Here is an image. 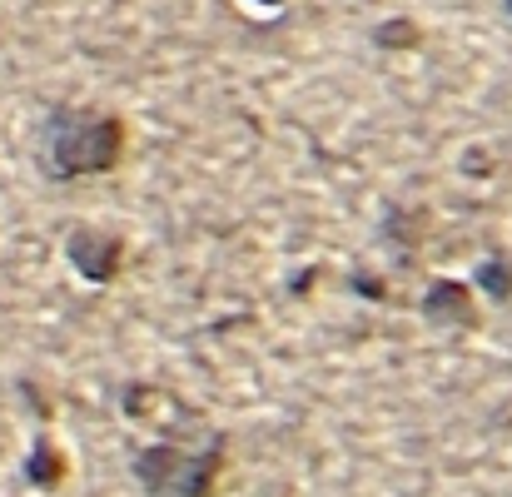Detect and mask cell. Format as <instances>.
<instances>
[{
    "label": "cell",
    "mask_w": 512,
    "mask_h": 497,
    "mask_svg": "<svg viewBox=\"0 0 512 497\" xmlns=\"http://www.w3.org/2000/svg\"><path fill=\"white\" fill-rule=\"evenodd\" d=\"M125 160V120L105 110H50L40 130V169L50 179L110 174Z\"/></svg>",
    "instance_id": "cell-1"
},
{
    "label": "cell",
    "mask_w": 512,
    "mask_h": 497,
    "mask_svg": "<svg viewBox=\"0 0 512 497\" xmlns=\"http://www.w3.org/2000/svg\"><path fill=\"white\" fill-rule=\"evenodd\" d=\"M130 473L150 497H209L224 473V433H209L204 448H140L130 458Z\"/></svg>",
    "instance_id": "cell-2"
},
{
    "label": "cell",
    "mask_w": 512,
    "mask_h": 497,
    "mask_svg": "<svg viewBox=\"0 0 512 497\" xmlns=\"http://www.w3.org/2000/svg\"><path fill=\"white\" fill-rule=\"evenodd\" d=\"M65 254L70 264L90 279V284H110L120 274V259H125V244L115 234H100V229H75L65 239Z\"/></svg>",
    "instance_id": "cell-3"
},
{
    "label": "cell",
    "mask_w": 512,
    "mask_h": 497,
    "mask_svg": "<svg viewBox=\"0 0 512 497\" xmlns=\"http://www.w3.org/2000/svg\"><path fill=\"white\" fill-rule=\"evenodd\" d=\"M423 314L448 319V324H473V304L463 284H433V294L423 299Z\"/></svg>",
    "instance_id": "cell-4"
},
{
    "label": "cell",
    "mask_w": 512,
    "mask_h": 497,
    "mask_svg": "<svg viewBox=\"0 0 512 497\" xmlns=\"http://www.w3.org/2000/svg\"><path fill=\"white\" fill-rule=\"evenodd\" d=\"M60 473H65V468H60V458L40 443V448H35V458H30V483H55Z\"/></svg>",
    "instance_id": "cell-5"
},
{
    "label": "cell",
    "mask_w": 512,
    "mask_h": 497,
    "mask_svg": "<svg viewBox=\"0 0 512 497\" xmlns=\"http://www.w3.org/2000/svg\"><path fill=\"white\" fill-rule=\"evenodd\" d=\"M483 284H493V289H498V294H508V289H512L508 269H498V264H488V269H483Z\"/></svg>",
    "instance_id": "cell-6"
},
{
    "label": "cell",
    "mask_w": 512,
    "mask_h": 497,
    "mask_svg": "<svg viewBox=\"0 0 512 497\" xmlns=\"http://www.w3.org/2000/svg\"><path fill=\"white\" fill-rule=\"evenodd\" d=\"M503 5H508V15H512V0H503Z\"/></svg>",
    "instance_id": "cell-7"
},
{
    "label": "cell",
    "mask_w": 512,
    "mask_h": 497,
    "mask_svg": "<svg viewBox=\"0 0 512 497\" xmlns=\"http://www.w3.org/2000/svg\"><path fill=\"white\" fill-rule=\"evenodd\" d=\"M269 5H279V0H269Z\"/></svg>",
    "instance_id": "cell-8"
}]
</instances>
